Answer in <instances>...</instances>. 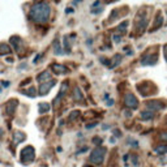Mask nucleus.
I'll return each mask as SVG.
<instances>
[{
  "instance_id": "24",
  "label": "nucleus",
  "mask_w": 167,
  "mask_h": 167,
  "mask_svg": "<svg viewBox=\"0 0 167 167\" xmlns=\"http://www.w3.org/2000/svg\"><path fill=\"white\" fill-rule=\"evenodd\" d=\"M64 46H65V50H67V52H69V51H71V47H69L68 37H64Z\"/></svg>"
},
{
  "instance_id": "25",
  "label": "nucleus",
  "mask_w": 167,
  "mask_h": 167,
  "mask_svg": "<svg viewBox=\"0 0 167 167\" xmlns=\"http://www.w3.org/2000/svg\"><path fill=\"white\" fill-rule=\"evenodd\" d=\"M78 115H80V111H73V112H71V116H69V119H71V120H73V119H76Z\"/></svg>"
},
{
  "instance_id": "35",
  "label": "nucleus",
  "mask_w": 167,
  "mask_h": 167,
  "mask_svg": "<svg viewBox=\"0 0 167 167\" xmlns=\"http://www.w3.org/2000/svg\"><path fill=\"white\" fill-rule=\"evenodd\" d=\"M86 150H88V148H84V149H81L78 153H84V152H86Z\"/></svg>"
},
{
  "instance_id": "28",
  "label": "nucleus",
  "mask_w": 167,
  "mask_h": 167,
  "mask_svg": "<svg viewBox=\"0 0 167 167\" xmlns=\"http://www.w3.org/2000/svg\"><path fill=\"white\" fill-rule=\"evenodd\" d=\"M114 133L116 135V137H120V136H121V132H120L119 129H115V131H114Z\"/></svg>"
},
{
  "instance_id": "13",
  "label": "nucleus",
  "mask_w": 167,
  "mask_h": 167,
  "mask_svg": "<svg viewBox=\"0 0 167 167\" xmlns=\"http://www.w3.org/2000/svg\"><path fill=\"white\" fill-rule=\"evenodd\" d=\"M162 21H163L162 13H161V12H158V13H157V17H155V22H154V25H153V30L158 29V28L162 25Z\"/></svg>"
},
{
  "instance_id": "22",
  "label": "nucleus",
  "mask_w": 167,
  "mask_h": 167,
  "mask_svg": "<svg viewBox=\"0 0 167 167\" xmlns=\"http://www.w3.org/2000/svg\"><path fill=\"white\" fill-rule=\"evenodd\" d=\"M22 91H24V94H26L28 97H35V89H34V88H30V89L22 90Z\"/></svg>"
},
{
  "instance_id": "7",
  "label": "nucleus",
  "mask_w": 167,
  "mask_h": 167,
  "mask_svg": "<svg viewBox=\"0 0 167 167\" xmlns=\"http://www.w3.org/2000/svg\"><path fill=\"white\" fill-rule=\"evenodd\" d=\"M54 86H55V81H54V80H50V81H47V82L40 84L39 94H40V95H46V94L50 91V89H52Z\"/></svg>"
},
{
  "instance_id": "18",
  "label": "nucleus",
  "mask_w": 167,
  "mask_h": 167,
  "mask_svg": "<svg viewBox=\"0 0 167 167\" xmlns=\"http://www.w3.org/2000/svg\"><path fill=\"white\" fill-rule=\"evenodd\" d=\"M0 54H2V55L11 54V47L7 46V45H0Z\"/></svg>"
},
{
  "instance_id": "14",
  "label": "nucleus",
  "mask_w": 167,
  "mask_h": 167,
  "mask_svg": "<svg viewBox=\"0 0 167 167\" xmlns=\"http://www.w3.org/2000/svg\"><path fill=\"white\" fill-rule=\"evenodd\" d=\"M52 50H54V52H55L56 55H61V54H63V48L60 47V42H59L57 39L54 42V45H52Z\"/></svg>"
},
{
  "instance_id": "8",
  "label": "nucleus",
  "mask_w": 167,
  "mask_h": 167,
  "mask_svg": "<svg viewBox=\"0 0 167 167\" xmlns=\"http://www.w3.org/2000/svg\"><path fill=\"white\" fill-rule=\"evenodd\" d=\"M163 107H164V104H162L161 101H150V102L146 103V108H148L149 111H152V112L158 111V110H161Z\"/></svg>"
},
{
  "instance_id": "5",
  "label": "nucleus",
  "mask_w": 167,
  "mask_h": 167,
  "mask_svg": "<svg viewBox=\"0 0 167 167\" xmlns=\"http://www.w3.org/2000/svg\"><path fill=\"white\" fill-rule=\"evenodd\" d=\"M124 103H125V106L129 107V108H137V107H138V101H137V98H136L132 93L125 94V97H124Z\"/></svg>"
},
{
  "instance_id": "27",
  "label": "nucleus",
  "mask_w": 167,
  "mask_h": 167,
  "mask_svg": "<svg viewBox=\"0 0 167 167\" xmlns=\"http://www.w3.org/2000/svg\"><path fill=\"white\" fill-rule=\"evenodd\" d=\"M132 161H133V164L137 166L138 164V159H137V155H132Z\"/></svg>"
},
{
  "instance_id": "32",
  "label": "nucleus",
  "mask_w": 167,
  "mask_h": 167,
  "mask_svg": "<svg viewBox=\"0 0 167 167\" xmlns=\"http://www.w3.org/2000/svg\"><path fill=\"white\" fill-rule=\"evenodd\" d=\"M101 11H102V9H101V8H98V9H93L91 12H93V13H99Z\"/></svg>"
},
{
  "instance_id": "16",
  "label": "nucleus",
  "mask_w": 167,
  "mask_h": 167,
  "mask_svg": "<svg viewBox=\"0 0 167 167\" xmlns=\"http://www.w3.org/2000/svg\"><path fill=\"white\" fill-rule=\"evenodd\" d=\"M140 118H141L142 120H150V119L153 118V112L149 111V110H145V111H142V112L140 114Z\"/></svg>"
},
{
  "instance_id": "12",
  "label": "nucleus",
  "mask_w": 167,
  "mask_h": 167,
  "mask_svg": "<svg viewBox=\"0 0 167 167\" xmlns=\"http://www.w3.org/2000/svg\"><path fill=\"white\" fill-rule=\"evenodd\" d=\"M73 99L74 101H82L84 99V95H82L81 89L78 86H74V89H73Z\"/></svg>"
},
{
  "instance_id": "9",
  "label": "nucleus",
  "mask_w": 167,
  "mask_h": 167,
  "mask_svg": "<svg viewBox=\"0 0 167 167\" xmlns=\"http://www.w3.org/2000/svg\"><path fill=\"white\" fill-rule=\"evenodd\" d=\"M37 80H38V81H39L40 84H43V82H47V81H50V80H51V73H50L48 71H45L43 73L38 74Z\"/></svg>"
},
{
  "instance_id": "2",
  "label": "nucleus",
  "mask_w": 167,
  "mask_h": 167,
  "mask_svg": "<svg viewBox=\"0 0 167 167\" xmlns=\"http://www.w3.org/2000/svg\"><path fill=\"white\" fill-rule=\"evenodd\" d=\"M104 154H106V149H104L103 146H98V148H95V149L91 152L90 162L94 163V164H101V163L103 162Z\"/></svg>"
},
{
  "instance_id": "29",
  "label": "nucleus",
  "mask_w": 167,
  "mask_h": 167,
  "mask_svg": "<svg viewBox=\"0 0 167 167\" xmlns=\"http://www.w3.org/2000/svg\"><path fill=\"white\" fill-rule=\"evenodd\" d=\"M161 138H162L163 141H167V133H162V135H161Z\"/></svg>"
},
{
  "instance_id": "11",
  "label": "nucleus",
  "mask_w": 167,
  "mask_h": 167,
  "mask_svg": "<svg viewBox=\"0 0 167 167\" xmlns=\"http://www.w3.org/2000/svg\"><path fill=\"white\" fill-rule=\"evenodd\" d=\"M24 140H25V135L22 132L17 131V132L13 133V141H14V144H20L21 141H24Z\"/></svg>"
},
{
  "instance_id": "17",
  "label": "nucleus",
  "mask_w": 167,
  "mask_h": 167,
  "mask_svg": "<svg viewBox=\"0 0 167 167\" xmlns=\"http://www.w3.org/2000/svg\"><path fill=\"white\" fill-rule=\"evenodd\" d=\"M127 26H128V21H123V22L116 28V31H119V33H124L125 30H127Z\"/></svg>"
},
{
  "instance_id": "20",
  "label": "nucleus",
  "mask_w": 167,
  "mask_h": 167,
  "mask_svg": "<svg viewBox=\"0 0 167 167\" xmlns=\"http://www.w3.org/2000/svg\"><path fill=\"white\" fill-rule=\"evenodd\" d=\"M20 40H21L20 37H12V38H11V42H12V45L14 46L16 50H18V42H20Z\"/></svg>"
},
{
  "instance_id": "1",
  "label": "nucleus",
  "mask_w": 167,
  "mask_h": 167,
  "mask_svg": "<svg viewBox=\"0 0 167 167\" xmlns=\"http://www.w3.org/2000/svg\"><path fill=\"white\" fill-rule=\"evenodd\" d=\"M50 4L46 2H39L35 3L31 9H30V18L37 24H42V22H46L50 17Z\"/></svg>"
},
{
  "instance_id": "34",
  "label": "nucleus",
  "mask_w": 167,
  "mask_h": 167,
  "mask_svg": "<svg viewBox=\"0 0 167 167\" xmlns=\"http://www.w3.org/2000/svg\"><path fill=\"white\" fill-rule=\"evenodd\" d=\"M65 12H67V13H72V12H73V9H72V8H67V9H65Z\"/></svg>"
},
{
  "instance_id": "31",
  "label": "nucleus",
  "mask_w": 167,
  "mask_h": 167,
  "mask_svg": "<svg viewBox=\"0 0 167 167\" xmlns=\"http://www.w3.org/2000/svg\"><path fill=\"white\" fill-rule=\"evenodd\" d=\"M101 141H102L101 138H94L93 140V142H95V144H101Z\"/></svg>"
},
{
  "instance_id": "30",
  "label": "nucleus",
  "mask_w": 167,
  "mask_h": 167,
  "mask_svg": "<svg viewBox=\"0 0 167 167\" xmlns=\"http://www.w3.org/2000/svg\"><path fill=\"white\" fill-rule=\"evenodd\" d=\"M2 84H3V86H4V88H7V86L9 85V82H8V81H3Z\"/></svg>"
},
{
  "instance_id": "37",
  "label": "nucleus",
  "mask_w": 167,
  "mask_h": 167,
  "mask_svg": "<svg viewBox=\"0 0 167 167\" xmlns=\"http://www.w3.org/2000/svg\"><path fill=\"white\" fill-rule=\"evenodd\" d=\"M0 93H2V86H0Z\"/></svg>"
},
{
  "instance_id": "26",
  "label": "nucleus",
  "mask_w": 167,
  "mask_h": 167,
  "mask_svg": "<svg viewBox=\"0 0 167 167\" xmlns=\"http://www.w3.org/2000/svg\"><path fill=\"white\" fill-rule=\"evenodd\" d=\"M112 39H114L115 43H119V42L121 40V37H119V35H114V37H112Z\"/></svg>"
},
{
  "instance_id": "23",
  "label": "nucleus",
  "mask_w": 167,
  "mask_h": 167,
  "mask_svg": "<svg viewBox=\"0 0 167 167\" xmlns=\"http://www.w3.org/2000/svg\"><path fill=\"white\" fill-rule=\"evenodd\" d=\"M155 152H158V153H166V152H167V146H166V145H163V146L161 145L159 148L155 149Z\"/></svg>"
},
{
  "instance_id": "6",
  "label": "nucleus",
  "mask_w": 167,
  "mask_h": 167,
  "mask_svg": "<svg viewBox=\"0 0 167 167\" xmlns=\"http://www.w3.org/2000/svg\"><path fill=\"white\" fill-rule=\"evenodd\" d=\"M158 61V55L157 54H148V55H145L142 59H141V64L142 65H153L155 64V63Z\"/></svg>"
},
{
  "instance_id": "36",
  "label": "nucleus",
  "mask_w": 167,
  "mask_h": 167,
  "mask_svg": "<svg viewBox=\"0 0 167 167\" xmlns=\"http://www.w3.org/2000/svg\"><path fill=\"white\" fill-rule=\"evenodd\" d=\"M124 114H125V115H127V116H131V112H129V111H125Z\"/></svg>"
},
{
  "instance_id": "33",
  "label": "nucleus",
  "mask_w": 167,
  "mask_h": 167,
  "mask_svg": "<svg viewBox=\"0 0 167 167\" xmlns=\"http://www.w3.org/2000/svg\"><path fill=\"white\" fill-rule=\"evenodd\" d=\"M164 57H166V60H167V45L164 46Z\"/></svg>"
},
{
  "instance_id": "21",
  "label": "nucleus",
  "mask_w": 167,
  "mask_h": 167,
  "mask_svg": "<svg viewBox=\"0 0 167 167\" xmlns=\"http://www.w3.org/2000/svg\"><path fill=\"white\" fill-rule=\"evenodd\" d=\"M120 61H121V56H120V55H116V56H115V57L112 59V64H111L110 67H111V68H114V67H116V65L119 64V63H120Z\"/></svg>"
},
{
  "instance_id": "15",
  "label": "nucleus",
  "mask_w": 167,
  "mask_h": 167,
  "mask_svg": "<svg viewBox=\"0 0 167 167\" xmlns=\"http://www.w3.org/2000/svg\"><path fill=\"white\" fill-rule=\"evenodd\" d=\"M16 107H17V101H16V99H13L12 102H8L7 112H8V114H13V112H14V110H16Z\"/></svg>"
},
{
  "instance_id": "19",
  "label": "nucleus",
  "mask_w": 167,
  "mask_h": 167,
  "mask_svg": "<svg viewBox=\"0 0 167 167\" xmlns=\"http://www.w3.org/2000/svg\"><path fill=\"white\" fill-rule=\"evenodd\" d=\"M50 110V104L48 103H40L39 104V112L40 114H45Z\"/></svg>"
},
{
  "instance_id": "10",
  "label": "nucleus",
  "mask_w": 167,
  "mask_h": 167,
  "mask_svg": "<svg viewBox=\"0 0 167 167\" xmlns=\"http://www.w3.org/2000/svg\"><path fill=\"white\" fill-rule=\"evenodd\" d=\"M52 71H54L56 74H64V73L68 72L67 67L61 65V64H54V65H52Z\"/></svg>"
},
{
  "instance_id": "3",
  "label": "nucleus",
  "mask_w": 167,
  "mask_h": 167,
  "mask_svg": "<svg viewBox=\"0 0 167 167\" xmlns=\"http://www.w3.org/2000/svg\"><path fill=\"white\" fill-rule=\"evenodd\" d=\"M20 157H21V162H22V163H28V162L33 161L34 157H35L34 149L31 148V146H26V148H24L22 150H21Z\"/></svg>"
},
{
  "instance_id": "4",
  "label": "nucleus",
  "mask_w": 167,
  "mask_h": 167,
  "mask_svg": "<svg viewBox=\"0 0 167 167\" xmlns=\"http://www.w3.org/2000/svg\"><path fill=\"white\" fill-rule=\"evenodd\" d=\"M146 25H148V17H146V13L145 12H140L136 17V26L138 30H144L146 28Z\"/></svg>"
}]
</instances>
